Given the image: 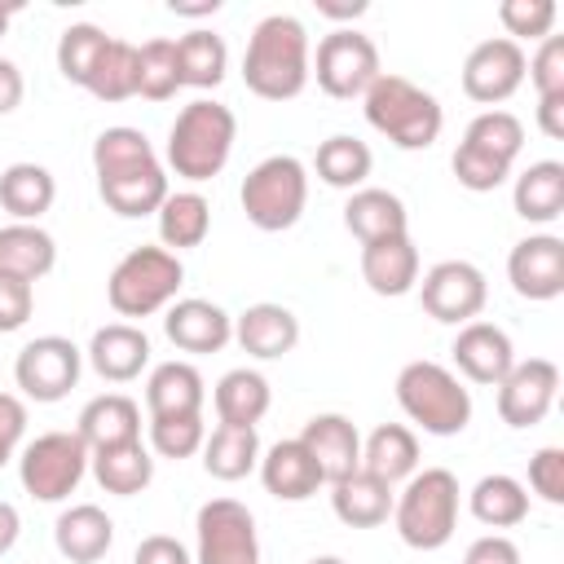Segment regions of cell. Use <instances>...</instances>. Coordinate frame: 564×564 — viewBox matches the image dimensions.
<instances>
[{"instance_id":"obj_57","label":"cell","mask_w":564,"mask_h":564,"mask_svg":"<svg viewBox=\"0 0 564 564\" xmlns=\"http://www.w3.org/2000/svg\"><path fill=\"white\" fill-rule=\"evenodd\" d=\"M167 9L181 13V18H212L220 9V0H194V4L189 0H167Z\"/></svg>"},{"instance_id":"obj_24","label":"cell","mask_w":564,"mask_h":564,"mask_svg":"<svg viewBox=\"0 0 564 564\" xmlns=\"http://www.w3.org/2000/svg\"><path fill=\"white\" fill-rule=\"evenodd\" d=\"M79 441L93 449H110V445H128V441H141V405L123 392H101L93 397L84 410H79V423H75Z\"/></svg>"},{"instance_id":"obj_8","label":"cell","mask_w":564,"mask_h":564,"mask_svg":"<svg viewBox=\"0 0 564 564\" xmlns=\"http://www.w3.org/2000/svg\"><path fill=\"white\" fill-rule=\"evenodd\" d=\"M88 471V445L79 432H44L18 458V480L35 502H62Z\"/></svg>"},{"instance_id":"obj_10","label":"cell","mask_w":564,"mask_h":564,"mask_svg":"<svg viewBox=\"0 0 564 564\" xmlns=\"http://www.w3.org/2000/svg\"><path fill=\"white\" fill-rule=\"evenodd\" d=\"M198 555L194 564H260L256 516L238 498H212L198 507Z\"/></svg>"},{"instance_id":"obj_32","label":"cell","mask_w":564,"mask_h":564,"mask_svg":"<svg viewBox=\"0 0 564 564\" xmlns=\"http://www.w3.org/2000/svg\"><path fill=\"white\" fill-rule=\"evenodd\" d=\"M269 401H273L269 379H264L260 370H247V366L220 375V383H216V392H212L216 419L229 423V427H256V423L269 414Z\"/></svg>"},{"instance_id":"obj_38","label":"cell","mask_w":564,"mask_h":564,"mask_svg":"<svg viewBox=\"0 0 564 564\" xmlns=\"http://www.w3.org/2000/svg\"><path fill=\"white\" fill-rule=\"evenodd\" d=\"M229 66V48L216 31L194 26L189 35L176 40V70H181V88H216L225 79Z\"/></svg>"},{"instance_id":"obj_39","label":"cell","mask_w":564,"mask_h":564,"mask_svg":"<svg viewBox=\"0 0 564 564\" xmlns=\"http://www.w3.org/2000/svg\"><path fill=\"white\" fill-rule=\"evenodd\" d=\"M317 176L330 185V189H361L370 167H375V154L366 141L348 137V132H335L317 145V159H313Z\"/></svg>"},{"instance_id":"obj_60","label":"cell","mask_w":564,"mask_h":564,"mask_svg":"<svg viewBox=\"0 0 564 564\" xmlns=\"http://www.w3.org/2000/svg\"><path fill=\"white\" fill-rule=\"evenodd\" d=\"M308 564H348V560H339V555H313Z\"/></svg>"},{"instance_id":"obj_50","label":"cell","mask_w":564,"mask_h":564,"mask_svg":"<svg viewBox=\"0 0 564 564\" xmlns=\"http://www.w3.org/2000/svg\"><path fill=\"white\" fill-rule=\"evenodd\" d=\"M31 308H35V286L22 282V278L0 273V335L22 330L31 322Z\"/></svg>"},{"instance_id":"obj_23","label":"cell","mask_w":564,"mask_h":564,"mask_svg":"<svg viewBox=\"0 0 564 564\" xmlns=\"http://www.w3.org/2000/svg\"><path fill=\"white\" fill-rule=\"evenodd\" d=\"M97 194H101V203H106L115 216L137 220V216L159 212L163 198H167L172 189H167V172H163V163L154 159V163L128 167V172H115V176H97Z\"/></svg>"},{"instance_id":"obj_48","label":"cell","mask_w":564,"mask_h":564,"mask_svg":"<svg viewBox=\"0 0 564 564\" xmlns=\"http://www.w3.org/2000/svg\"><path fill=\"white\" fill-rule=\"evenodd\" d=\"M538 88V97H555L564 93V35H546L538 44V53L529 57V70H524Z\"/></svg>"},{"instance_id":"obj_49","label":"cell","mask_w":564,"mask_h":564,"mask_svg":"<svg viewBox=\"0 0 564 564\" xmlns=\"http://www.w3.org/2000/svg\"><path fill=\"white\" fill-rule=\"evenodd\" d=\"M529 489H533L542 502H551V507L564 502V449H560V445H542V449L529 458Z\"/></svg>"},{"instance_id":"obj_44","label":"cell","mask_w":564,"mask_h":564,"mask_svg":"<svg viewBox=\"0 0 564 564\" xmlns=\"http://www.w3.org/2000/svg\"><path fill=\"white\" fill-rule=\"evenodd\" d=\"M141 62V97L150 101H167L181 88V70H176V40H145L137 48Z\"/></svg>"},{"instance_id":"obj_34","label":"cell","mask_w":564,"mask_h":564,"mask_svg":"<svg viewBox=\"0 0 564 564\" xmlns=\"http://www.w3.org/2000/svg\"><path fill=\"white\" fill-rule=\"evenodd\" d=\"M88 467L97 476V485L106 494H119V498H132L141 494L150 480H154V458L141 441H128V445H110V449H93L88 454Z\"/></svg>"},{"instance_id":"obj_55","label":"cell","mask_w":564,"mask_h":564,"mask_svg":"<svg viewBox=\"0 0 564 564\" xmlns=\"http://www.w3.org/2000/svg\"><path fill=\"white\" fill-rule=\"evenodd\" d=\"M538 128H542L551 141L564 137V93H555V97H538Z\"/></svg>"},{"instance_id":"obj_26","label":"cell","mask_w":564,"mask_h":564,"mask_svg":"<svg viewBox=\"0 0 564 564\" xmlns=\"http://www.w3.org/2000/svg\"><path fill=\"white\" fill-rule=\"evenodd\" d=\"M53 542L70 564H97L115 542V520L97 502H75L57 516Z\"/></svg>"},{"instance_id":"obj_35","label":"cell","mask_w":564,"mask_h":564,"mask_svg":"<svg viewBox=\"0 0 564 564\" xmlns=\"http://www.w3.org/2000/svg\"><path fill=\"white\" fill-rule=\"evenodd\" d=\"M467 507L471 516L485 524V529H511L529 516V489L507 476V471H494V476H480L467 494Z\"/></svg>"},{"instance_id":"obj_27","label":"cell","mask_w":564,"mask_h":564,"mask_svg":"<svg viewBox=\"0 0 564 564\" xmlns=\"http://www.w3.org/2000/svg\"><path fill=\"white\" fill-rule=\"evenodd\" d=\"M203 401H207V388H203L198 366H189V361H159L150 370V379H145V410H150V419L203 414Z\"/></svg>"},{"instance_id":"obj_15","label":"cell","mask_w":564,"mask_h":564,"mask_svg":"<svg viewBox=\"0 0 564 564\" xmlns=\"http://www.w3.org/2000/svg\"><path fill=\"white\" fill-rule=\"evenodd\" d=\"M511 291L524 300H555L564 295V238L555 234H529L507 256Z\"/></svg>"},{"instance_id":"obj_3","label":"cell","mask_w":564,"mask_h":564,"mask_svg":"<svg viewBox=\"0 0 564 564\" xmlns=\"http://www.w3.org/2000/svg\"><path fill=\"white\" fill-rule=\"evenodd\" d=\"M366 123L379 137H388L397 150H427L441 137V128H445V110L414 79L379 75L366 88Z\"/></svg>"},{"instance_id":"obj_47","label":"cell","mask_w":564,"mask_h":564,"mask_svg":"<svg viewBox=\"0 0 564 564\" xmlns=\"http://www.w3.org/2000/svg\"><path fill=\"white\" fill-rule=\"evenodd\" d=\"M449 167H454L458 185H463V189H471V194H489V189H498V185L511 176V167H507V163L485 159V154H476V150H467V145H458V150H454Z\"/></svg>"},{"instance_id":"obj_16","label":"cell","mask_w":564,"mask_h":564,"mask_svg":"<svg viewBox=\"0 0 564 564\" xmlns=\"http://www.w3.org/2000/svg\"><path fill=\"white\" fill-rule=\"evenodd\" d=\"M163 335L181 352H220L234 339V317L212 300H172L163 308Z\"/></svg>"},{"instance_id":"obj_25","label":"cell","mask_w":564,"mask_h":564,"mask_svg":"<svg viewBox=\"0 0 564 564\" xmlns=\"http://www.w3.org/2000/svg\"><path fill=\"white\" fill-rule=\"evenodd\" d=\"M344 229L366 247V242H379V238H392V234H410V212L392 189L361 185L344 203Z\"/></svg>"},{"instance_id":"obj_52","label":"cell","mask_w":564,"mask_h":564,"mask_svg":"<svg viewBox=\"0 0 564 564\" xmlns=\"http://www.w3.org/2000/svg\"><path fill=\"white\" fill-rule=\"evenodd\" d=\"M132 564H194V560H189V551H185L176 538H167V533H150V538L137 542Z\"/></svg>"},{"instance_id":"obj_37","label":"cell","mask_w":564,"mask_h":564,"mask_svg":"<svg viewBox=\"0 0 564 564\" xmlns=\"http://www.w3.org/2000/svg\"><path fill=\"white\" fill-rule=\"evenodd\" d=\"M159 216V238L167 251H185V247H198L212 229V203L198 194V189H176L163 198V207L154 212Z\"/></svg>"},{"instance_id":"obj_11","label":"cell","mask_w":564,"mask_h":564,"mask_svg":"<svg viewBox=\"0 0 564 564\" xmlns=\"http://www.w3.org/2000/svg\"><path fill=\"white\" fill-rule=\"evenodd\" d=\"M79 370H84V352L66 335H40V339L22 344V352L13 361L18 388L31 401H44V405L62 401L79 383Z\"/></svg>"},{"instance_id":"obj_20","label":"cell","mask_w":564,"mask_h":564,"mask_svg":"<svg viewBox=\"0 0 564 564\" xmlns=\"http://www.w3.org/2000/svg\"><path fill=\"white\" fill-rule=\"evenodd\" d=\"M300 441L317 458L326 485H335V480H344L361 467V436H357V423L344 419V414H313L304 423Z\"/></svg>"},{"instance_id":"obj_54","label":"cell","mask_w":564,"mask_h":564,"mask_svg":"<svg viewBox=\"0 0 564 564\" xmlns=\"http://www.w3.org/2000/svg\"><path fill=\"white\" fill-rule=\"evenodd\" d=\"M22 93H26V84H22L18 62L0 57V115H13L22 106Z\"/></svg>"},{"instance_id":"obj_9","label":"cell","mask_w":564,"mask_h":564,"mask_svg":"<svg viewBox=\"0 0 564 564\" xmlns=\"http://www.w3.org/2000/svg\"><path fill=\"white\" fill-rule=\"evenodd\" d=\"M308 75H317V88L326 97H366V88L383 75L379 70V48L370 35L352 26H335L330 35L317 40V57H308Z\"/></svg>"},{"instance_id":"obj_2","label":"cell","mask_w":564,"mask_h":564,"mask_svg":"<svg viewBox=\"0 0 564 564\" xmlns=\"http://www.w3.org/2000/svg\"><path fill=\"white\" fill-rule=\"evenodd\" d=\"M234 137H238L234 110L220 106V101L198 97L167 128V167L185 181H212L229 163Z\"/></svg>"},{"instance_id":"obj_14","label":"cell","mask_w":564,"mask_h":564,"mask_svg":"<svg viewBox=\"0 0 564 564\" xmlns=\"http://www.w3.org/2000/svg\"><path fill=\"white\" fill-rule=\"evenodd\" d=\"M560 392V366L551 357H529L507 370L498 383V414L507 427H538Z\"/></svg>"},{"instance_id":"obj_58","label":"cell","mask_w":564,"mask_h":564,"mask_svg":"<svg viewBox=\"0 0 564 564\" xmlns=\"http://www.w3.org/2000/svg\"><path fill=\"white\" fill-rule=\"evenodd\" d=\"M317 13H322V18H361V13H366V0H352V4H330V0H317Z\"/></svg>"},{"instance_id":"obj_30","label":"cell","mask_w":564,"mask_h":564,"mask_svg":"<svg viewBox=\"0 0 564 564\" xmlns=\"http://www.w3.org/2000/svg\"><path fill=\"white\" fill-rule=\"evenodd\" d=\"M53 264H57V242L48 229L22 225V220L0 229V273L35 286L44 273H53Z\"/></svg>"},{"instance_id":"obj_17","label":"cell","mask_w":564,"mask_h":564,"mask_svg":"<svg viewBox=\"0 0 564 564\" xmlns=\"http://www.w3.org/2000/svg\"><path fill=\"white\" fill-rule=\"evenodd\" d=\"M84 357L106 383H132L150 366V335L132 322H106L93 330Z\"/></svg>"},{"instance_id":"obj_28","label":"cell","mask_w":564,"mask_h":564,"mask_svg":"<svg viewBox=\"0 0 564 564\" xmlns=\"http://www.w3.org/2000/svg\"><path fill=\"white\" fill-rule=\"evenodd\" d=\"M392 498H397L392 485H383L379 476H370L361 467L330 485V511L348 529H379L392 516Z\"/></svg>"},{"instance_id":"obj_22","label":"cell","mask_w":564,"mask_h":564,"mask_svg":"<svg viewBox=\"0 0 564 564\" xmlns=\"http://www.w3.org/2000/svg\"><path fill=\"white\" fill-rule=\"evenodd\" d=\"M260 480H264V489H269L278 502H304V498L317 494V485H326L317 458L304 449L300 436L278 441V445L260 458Z\"/></svg>"},{"instance_id":"obj_12","label":"cell","mask_w":564,"mask_h":564,"mask_svg":"<svg viewBox=\"0 0 564 564\" xmlns=\"http://www.w3.org/2000/svg\"><path fill=\"white\" fill-rule=\"evenodd\" d=\"M419 300H423L427 317H436L445 326H467L480 317V308L489 300V282L471 260H441L423 273Z\"/></svg>"},{"instance_id":"obj_46","label":"cell","mask_w":564,"mask_h":564,"mask_svg":"<svg viewBox=\"0 0 564 564\" xmlns=\"http://www.w3.org/2000/svg\"><path fill=\"white\" fill-rule=\"evenodd\" d=\"M555 0H502L498 4V22L507 26V40H546L555 31Z\"/></svg>"},{"instance_id":"obj_51","label":"cell","mask_w":564,"mask_h":564,"mask_svg":"<svg viewBox=\"0 0 564 564\" xmlns=\"http://www.w3.org/2000/svg\"><path fill=\"white\" fill-rule=\"evenodd\" d=\"M22 432H26V405L13 392H0V467L18 454Z\"/></svg>"},{"instance_id":"obj_7","label":"cell","mask_w":564,"mask_h":564,"mask_svg":"<svg viewBox=\"0 0 564 564\" xmlns=\"http://www.w3.org/2000/svg\"><path fill=\"white\" fill-rule=\"evenodd\" d=\"M242 212L256 229L282 234L304 216L308 203V167L295 154H269L242 176Z\"/></svg>"},{"instance_id":"obj_29","label":"cell","mask_w":564,"mask_h":564,"mask_svg":"<svg viewBox=\"0 0 564 564\" xmlns=\"http://www.w3.org/2000/svg\"><path fill=\"white\" fill-rule=\"evenodd\" d=\"M361 471L379 476L383 485H401L419 471V436L405 423H379L361 441Z\"/></svg>"},{"instance_id":"obj_31","label":"cell","mask_w":564,"mask_h":564,"mask_svg":"<svg viewBox=\"0 0 564 564\" xmlns=\"http://www.w3.org/2000/svg\"><path fill=\"white\" fill-rule=\"evenodd\" d=\"M511 203H516V216H520V220H529V225H551V220L564 212V163H555V159L529 163V167L516 176Z\"/></svg>"},{"instance_id":"obj_33","label":"cell","mask_w":564,"mask_h":564,"mask_svg":"<svg viewBox=\"0 0 564 564\" xmlns=\"http://www.w3.org/2000/svg\"><path fill=\"white\" fill-rule=\"evenodd\" d=\"M53 198H57V181H53L48 167H40V163H9L0 172V207L13 220L35 225L53 207Z\"/></svg>"},{"instance_id":"obj_21","label":"cell","mask_w":564,"mask_h":564,"mask_svg":"<svg viewBox=\"0 0 564 564\" xmlns=\"http://www.w3.org/2000/svg\"><path fill=\"white\" fill-rule=\"evenodd\" d=\"M361 278L375 295H410L419 286V247L410 234H392L361 247Z\"/></svg>"},{"instance_id":"obj_41","label":"cell","mask_w":564,"mask_h":564,"mask_svg":"<svg viewBox=\"0 0 564 564\" xmlns=\"http://www.w3.org/2000/svg\"><path fill=\"white\" fill-rule=\"evenodd\" d=\"M84 88H88L97 101H128V97H137V88H141L137 44L110 35V44H106V53H101V62L93 66V75H88Z\"/></svg>"},{"instance_id":"obj_56","label":"cell","mask_w":564,"mask_h":564,"mask_svg":"<svg viewBox=\"0 0 564 564\" xmlns=\"http://www.w3.org/2000/svg\"><path fill=\"white\" fill-rule=\"evenodd\" d=\"M18 533H22V516H18V507H13V502H0V555L13 551Z\"/></svg>"},{"instance_id":"obj_59","label":"cell","mask_w":564,"mask_h":564,"mask_svg":"<svg viewBox=\"0 0 564 564\" xmlns=\"http://www.w3.org/2000/svg\"><path fill=\"white\" fill-rule=\"evenodd\" d=\"M13 13H18V4H0V35L9 31V22H13Z\"/></svg>"},{"instance_id":"obj_5","label":"cell","mask_w":564,"mask_h":564,"mask_svg":"<svg viewBox=\"0 0 564 564\" xmlns=\"http://www.w3.org/2000/svg\"><path fill=\"white\" fill-rule=\"evenodd\" d=\"M397 405L427 436H458L471 423V392L441 361H410L397 375Z\"/></svg>"},{"instance_id":"obj_1","label":"cell","mask_w":564,"mask_h":564,"mask_svg":"<svg viewBox=\"0 0 564 564\" xmlns=\"http://www.w3.org/2000/svg\"><path fill=\"white\" fill-rule=\"evenodd\" d=\"M242 84L264 101H291L308 84V31L295 13H269L256 22L242 53Z\"/></svg>"},{"instance_id":"obj_4","label":"cell","mask_w":564,"mask_h":564,"mask_svg":"<svg viewBox=\"0 0 564 564\" xmlns=\"http://www.w3.org/2000/svg\"><path fill=\"white\" fill-rule=\"evenodd\" d=\"M392 524L405 546L441 551L458 529V476L449 467H423L392 498Z\"/></svg>"},{"instance_id":"obj_45","label":"cell","mask_w":564,"mask_h":564,"mask_svg":"<svg viewBox=\"0 0 564 564\" xmlns=\"http://www.w3.org/2000/svg\"><path fill=\"white\" fill-rule=\"evenodd\" d=\"M207 441V423L203 414H163V419H150V449L159 458H189L198 454Z\"/></svg>"},{"instance_id":"obj_13","label":"cell","mask_w":564,"mask_h":564,"mask_svg":"<svg viewBox=\"0 0 564 564\" xmlns=\"http://www.w3.org/2000/svg\"><path fill=\"white\" fill-rule=\"evenodd\" d=\"M524 70H529V57L516 40H507V35L480 40L463 57V93L494 110L498 101H507L524 84Z\"/></svg>"},{"instance_id":"obj_6","label":"cell","mask_w":564,"mask_h":564,"mask_svg":"<svg viewBox=\"0 0 564 564\" xmlns=\"http://www.w3.org/2000/svg\"><path fill=\"white\" fill-rule=\"evenodd\" d=\"M185 264L167 247H132L106 278V300L119 317H150L176 300Z\"/></svg>"},{"instance_id":"obj_36","label":"cell","mask_w":564,"mask_h":564,"mask_svg":"<svg viewBox=\"0 0 564 564\" xmlns=\"http://www.w3.org/2000/svg\"><path fill=\"white\" fill-rule=\"evenodd\" d=\"M203 467L216 480H242L260 467V436L256 427H229L216 423V432L203 441Z\"/></svg>"},{"instance_id":"obj_18","label":"cell","mask_w":564,"mask_h":564,"mask_svg":"<svg viewBox=\"0 0 564 564\" xmlns=\"http://www.w3.org/2000/svg\"><path fill=\"white\" fill-rule=\"evenodd\" d=\"M454 366L471 379V383H502L507 379V370L516 366V348H511V335L502 330V326H494V322H467V326H458V335H454Z\"/></svg>"},{"instance_id":"obj_43","label":"cell","mask_w":564,"mask_h":564,"mask_svg":"<svg viewBox=\"0 0 564 564\" xmlns=\"http://www.w3.org/2000/svg\"><path fill=\"white\" fill-rule=\"evenodd\" d=\"M106 44H110V35H106L101 26H93V22H75V26H66L62 40H57V70H62V79L84 88L88 75H93V66L101 62Z\"/></svg>"},{"instance_id":"obj_19","label":"cell","mask_w":564,"mask_h":564,"mask_svg":"<svg viewBox=\"0 0 564 564\" xmlns=\"http://www.w3.org/2000/svg\"><path fill=\"white\" fill-rule=\"evenodd\" d=\"M234 339H238L242 352H251L260 361H273V357H286L300 344V317L286 304L260 300V304H251L234 317Z\"/></svg>"},{"instance_id":"obj_40","label":"cell","mask_w":564,"mask_h":564,"mask_svg":"<svg viewBox=\"0 0 564 564\" xmlns=\"http://www.w3.org/2000/svg\"><path fill=\"white\" fill-rule=\"evenodd\" d=\"M458 145H467V150H476V154H485V159H498V163L516 167V159H520V150H524V123H520L511 110H480V115L467 123V132H463Z\"/></svg>"},{"instance_id":"obj_42","label":"cell","mask_w":564,"mask_h":564,"mask_svg":"<svg viewBox=\"0 0 564 564\" xmlns=\"http://www.w3.org/2000/svg\"><path fill=\"white\" fill-rule=\"evenodd\" d=\"M154 145L141 128H106L97 132L93 141V172L97 176H115V172H128V167H141V163H154Z\"/></svg>"},{"instance_id":"obj_53","label":"cell","mask_w":564,"mask_h":564,"mask_svg":"<svg viewBox=\"0 0 564 564\" xmlns=\"http://www.w3.org/2000/svg\"><path fill=\"white\" fill-rule=\"evenodd\" d=\"M463 564H520V546L511 538H502V533H485V538H476L467 546Z\"/></svg>"}]
</instances>
